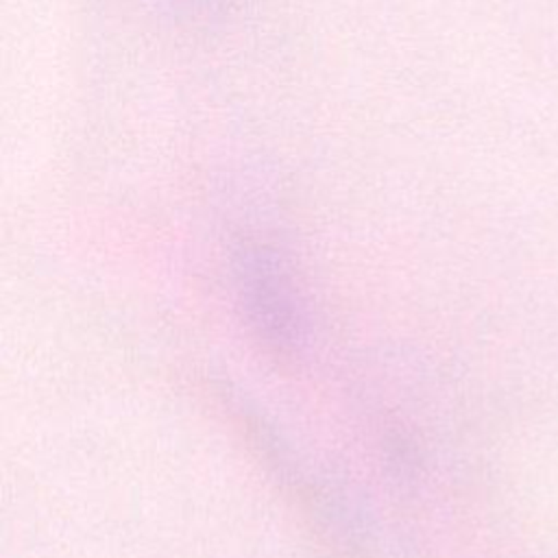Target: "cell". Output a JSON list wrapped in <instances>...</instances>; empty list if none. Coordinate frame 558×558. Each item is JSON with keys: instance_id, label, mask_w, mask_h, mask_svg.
<instances>
[{"instance_id": "obj_1", "label": "cell", "mask_w": 558, "mask_h": 558, "mask_svg": "<svg viewBox=\"0 0 558 558\" xmlns=\"http://www.w3.org/2000/svg\"><path fill=\"white\" fill-rule=\"evenodd\" d=\"M238 275L242 301L259 336L277 351L292 349L301 338V316L281 264L270 253L246 251Z\"/></svg>"}]
</instances>
